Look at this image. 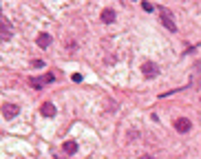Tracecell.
Instances as JSON below:
<instances>
[{"label":"cell","instance_id":"1","mask_svg":"<svg viewBox=\"0 0 201 159\" xmlns=\"http://www.w3.org/2000/svg\"><path fill=\"white\" fill-rule=\"evenodd\" d=\"M53 80H55L53 73H44V75H40V77H29V84H31L33 89H44L46 84H51Z\"/></svg>","mask_w":201,"mask_h":159},{"label":"cell","instance_id":"8","mask_svg":"<svg viewBox=\"0 0 201 159\" xmlns=\"http://www.w3.org/2000/svg\"><path fill=\"white\" fill-rule=\"evenodd\" d=\"M62 150H64L66 155H75V152H78V144L69 139V142H64V144H62Z\"/></svg>","mask_w":201,"mask_h":159},{"label":"cell","instance_id":"14","mask_svg":"<svg viewBox=\"0 0 201 159\" xmlns=\"http://www.w3.org/2000/svg\"><path fill=\"white\" fill-rule=\"evenodd\" d=\"M141 159H155V157H150V155H144V157H141Z\"/></svg>","mask_w":201,"mask_h":159},{"label":"cell","instance_id":"10","mask_svg":"<svg viewBox=\"0 0 201 159\" xmlns=\"http://www.w3.org/2000/svg\"><path fill=\"white\" fill-rule=\"evenodd\" d=\"M113 20H115V11H113V9H104V11H102V22L108 24V22H113Z\"/></svg>","mask_w":201,"mask_h":159},{"label":"cell","instance_id":"9","mask_svg":"<svg viewBox=\"0 0 201 159\" xmlns=\"http://www.w3.org/2000/svg\"><path fill=\"white\" fill-rule=\"evenodd\" d=\"M0 38H2V40H9L11 38V29H9L7 22H0Z\"/></svg>","mask_w":201,"mask_h":159},{"label":"cell","instance_id":"15","mask_svg":"<svg viewBox=\"0 0 201 159\" xmlns=\"http://www.w3.org/2000/svg\"><path fill=\"white\" fill-rule=\"evenodd\" d=\"M0 22H2V16H0Z\"/></svg>","mask_w":201,"mask_h":159},{"label":"cell","instance_id":"3","mask_svg":"<svg viewBox=\"0 0 201 159\" xmlns=\"http://www.w3.org/2000/svg\"><path fill=\"white\" fill-rule=\"evenodd\" d=\"M18 113H20V106H18V104H13V102H7V104H2V115H5L7 119L16 117Z\"/></svg>","mask_w":201,"mask_h":159},{"label":"cell","instance_id":"2","mask_svg":"<svg viewBox=\"0 0 201 159\" xmlns=\"http://www.w3.org/2000/svg\"><path fill=\"white\" fill-rule=\"evenodd\" d=\"M161 24L170 33H177V22H175V18H172V13L168 9H161Z\"/></svg>","mask_w":201,"mask_h":159},{"label":"cell","instance_id":"7","mask_svg":"<svg viewBox=\"0 0 201 159\" xmlns=\"http://www.w3.org/2000/svg\"><path fill=\"white\" fill-rule=\"evenodd\" d=\"M36 42H38V46H42V49H46L49 44H51V36H49V33H40V36L36 38Z\"/></svg>","mask_w":201,"mask_h":159},{"label":"cell","instance_id":"13","mask_svg":"<svg viewBox=\"0 0 201 159\" xmlns=\"http://www.w3.org/2000/svg\"><path fill=\"white\" fill-rule=\"evenodd\" d=\"M33 66H36V69H42L44 62H42V60H33Z\"/></svg>","mask_w":201,"mask_h":159},{"label":"cell","instance_id":"11","mask_svg":"<svg viewBox=\"0 0 201 159\" xmlns=\"http://www.w3.org/2000/svg\"><path fill=\"white\" fill-rule=\"evenodd\" d=\"M141 9H144V11H153L155 5H153V2H141Z\"/></svg>","mask_w":201,"mask_h":159},{"label":"cell","instance_id":"4","mask_svg":"<svg viewBox=\"0 0 201 159\" xmlns=\"http://www.w3.org/2000/svg\"><path fill=\"white\" fill-rule=\"evenodd\" d=\"M141 73H144L146 77H157V75H159V69H157L155 62H144V64H141Z\"/></svg>","mask_w":201,"mask_h":159},{"label":"cell","instance_id":"6","mask_svg":"<svg viewBox=\"0 0 201 159\" xmlns=\"http://www.w3.org/2000/svg\"><path fill=\"white\" fill-rule=\"evenodd\" d=\"M40 113H42L44 117H55V106H53L51 102H44V104L40 106Z\"/></svg>","mask_w":201,"mask_h":159},{"label":"cell","instance_id":"12","mask_svg":"<svg viewBox=\"0 0 201 159\" xmlns=\"http://www.w3.org/2000/svg\"><path fill=\"white\" fill-rule=\"evenodd\" d=\"M71 80H73V82H82V75H80V73H73Z\"/></svg>","mask_w":201,"mask_h":159},{"label":"cell","instance_id":"5","mask_svg":"<svg viewBox=\"0 0 201 159\" xmlns=\"http://www.w3.org/2000/svg\"><path fill=\"white\" fill-rule=\"evenodd\" d=\"M175 128H177L179 132H188V130L192 128V124H190V119H186V117H179V119H175Z\"/></svg>","mask_w":201,"mask_h":159}]
</instances>
